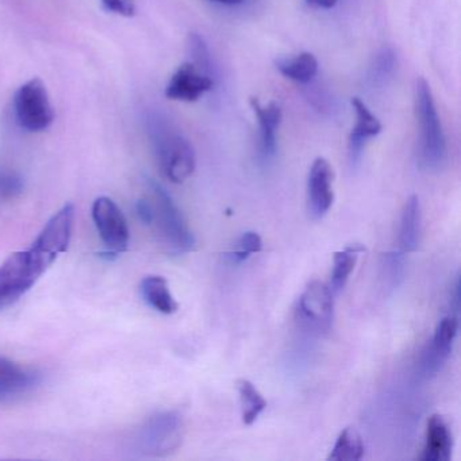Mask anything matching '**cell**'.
<instances>
[{
	"instance_id": "obj_1",
	"label": "cell",
	"mask_w": 461,
	"mask_h": 461,
	"mask_svg": "<svg viewBox=\"0 0 461 461\" xmlns=\"http://www.w3.org/2000/svg\"><path fill=\"white\" fill-rule=\"evenodd\" d=\"M414 109L420 125V164L431 171L441 168L447 160V140L430 86L423 77L415 80Z\"/></svg>"
},
{
	"instance_id": "obj_2",
	"label": "cell",
	"mask_w": 461,
	"mask_h": 461,
	"mask_svg": "<svg viewBox=\"0 0 461 461\" xmlns=\"http://www.w3.org/2000/svg\"><path fill=\"white\" fill-rule=\"evenodd\" d=\"M55 261L32 245L0 266V310L17 303Z\"/></svg>"
},
{
	"instance_id": "obj_3",
	"label": "cell",
	"mask_w": 461,
	"mask_h": 461,
	"mask_svg": "<svg viewBox=\"0 0 461 461\" xmlns=\"http://www.w3.org/2000/svg\"><path fill=\"white\" fill-rule=\"evenodd\" d=\"M149 225H155L166 247L175 255L190 252L195 247V237L177 209L171 195L158 183L150 182Z\"/></svg>"
},
{
	"instance_id": "obj_4",
	"label": "cell",
	"mask_w": 461,
	"mask_h": 461,
	"mask_svg": "<svg viewBox=\"0 0 461 461\" xmlns=\"http://www.w3.org/2000/svg\"><path fill=\"white\" fill-rule=\"evenodd\" d=\"M155 147L161 171L172 183L180 185L195 171V150L182 134L158 128L155 131Z\"/></svg>"
},
{
	"instance_id": "obj_5",
	"label": "cell",
	"mask_w": 461,
	"mask_h": 461,
	"mask_svg": "<svg viewBox=\"0 0 461 461\" xmlns=\"http://www.w3.org/2000/svg\"><path fill=\"white\" fill-rule=\"evenodd\" d=\"M15 118L21 128L28 131H47L55 120L47 86L34 77L18 88L14 96Z\"/></svg>"
},
{
	"instance_id": "obj_6",
	"label": "cell",
	"mask_w": 461,
	"mask_h": 461,
	"mask_svg": "<svg viewBox=\"0 0 461 461\" xmlns=\"http://www.w3.org/2000/svg\"><path fill=\"white\" fill-rule=\"evenodd\" d=\"M183 433L185 426L177 412H158L142 426L137 444L144 455L163 457L180 447Z\"/></svg>"
},
{
	"instance_id": "obj_7",
	"label": "cell",
	"mask_w": 461,
	"mask_h": 461,
	"mask_svg": "<svg viewBox=\"0 0 461 461\" xmlns=\"http://www.w3.org/2000/svg\"><path fill=\"white\" fill-rule=\"evenodd\" d=\"M93 218L102 241L106 245L107 255L118 256L128 249L129 233L125 215L113 199L101 196L94 202Z\"/></svg>"
},
{
	"instance_id": "obj_8",
	"label": "cell",
	"mask_w": 461,
	"mask_h": 461,
	"mask_svg": "<svg viewBox=\"0 0 461 461\" xmlns=\"http://www.w3.org/2000/svg\"><path fill=\"white\" fill-rule=\"evenodd\" d=\"M333 293L323 283L312 282L299 296L296 318L304 328L328 331L333 323Z\"/></svg>"
},
{
	"instance_id": "obj_9",
	"label": "cell",
	"mask_w": 461,
	"mask_h": 461,
	"mask_svg": "<svg viewBox=\"0 0 461 461\" xmlns=\"http://www.w3.org/2000/svg\"><path fill=\"white\" fill-rule=\"evenodd\" d=\"M75 207L68 203L61 207L33 242V247L55 261L61 253L67 252L74 231Z\"/></svg>"
},
{
	"instance_id": "obj_10",
	"label": "cell",
	"mask_w": 461,
	"mask_h": 461,
	"mask_svg": "<svg viewBox=\"0 0 461 461\" xmlns=\"http://www.w3.org/2000/svg\"><path fill=\"white\" fill-rule=\"evenodd\" d=\"M333 169L325 158L312 163L307 179V209L314 220H321L333 206Z\"/></svg>"
},
{
	"instance_id": "obj_11",
	"label": "cell",
	"mask_w": 461,
	"mask_h": 461,
	"mask_svg": "<svg viewBox=\"0 0 461 461\" xmlns=\"http://www.w3.org/2000/svg\"><path fill=\"white\" fill-rule=\"evenodd\" d=\"M458 318L450 314L442 318L434 330L430 344L426 347L420 360V369L425 376H434L441 371L452 353L453 344L457 337Z\"/></svg>"
},
{
	"instance_id": "obj_12",
	"label": "cell",
	"mask_w": 461,
	"mask_h": 461,
	"mask_svg": "<svg viewBox=\"0 0 461 461\" xmlns=\"http://www.w3.org/2000/svg\"><path fill=\"white\" fill-rule=\"evenodd\" d=\"M212 77L202 72L195 64L185 63L176 69L166 88V96L171 101L196 102L212 90Z\"/></svg>"
},
{
	"instance_id": "obj_13",
	"label": "cell",
	"mask_w": 461,
	"mask_h": 461,
	"mask_svg": "<svg viewBox=\"0 0 461 461\" xmlns=\"http://www.w3.org/2000/svg\"><path fill=\"white\" fill-rule=\"evenodd\" d=\"M40 376L31 369L0 356V401H14L31 393L39 384Z\"/></svg>"
},
{
	"instance_id": "obj_14",
	"label": "cell",
	"mask_w": 461,
	"mask_h": 461,
	"mask_svg": "<svg viewBox=\"0 0 461 461\" xmlns=\"http://www.w3.org/2000/svg\"><path fill=\"white\" fill-rule=\"evenodd\" d=\"M249 104L260 126L261 155L264 158H272L276 153L277 131L283 120L282 107L275 101L263 106L255 96L250 98Z\"/></svg>"
},
{
	"instance_id": "obj_15",
	"label": "cell",
	"mask_w": 461,
	"mask_h": 461,
	"mask_svg": "<svg viewBox=\"0 0 461 461\" xmlns=\"http://www.w3.org/2000/svg\"><path fill=\"white\" fill-rule=\"evenodd\" d=\"M353 109L356 113V123L349 136V158L353 164L360 160L361 153L368 140L379 136L382 123L372 114L366 104L360 98H353Z\"/></svg>"
},
{
	"instance_id": "obj_16",
	"label": "cell",
	"mask_w": 461,
	"mask_h": 461,
	"mask_svg": "<svg viewBox=\"0 0 461 461\" xmlns=\"http://www.w3.org/2000/svg\"><path fill=\"white\" fill-rule=\"evenodd\" d=\"M452 449V433L444 418L438 414L431 415L426 426L425 447H423L420 460L449 461Z\"/></svg>"
},
{
	"instance_id": "obj_17",
	"label": "cell",
	"mask_w": 461,
	"mask_h": 461,
	"mask_svg": "<svg viewBox=\"0 0 461 461\" xmlns=\"http://www.w3.org/2000/svg\"><path fill=\"white\" fill-rule=\"evenodd\" d=\"M420 206L418 196L412 195L404 203L399 228V252H414L420 242Z\"/></svg>"
},
{
	"instance_id": "obj_18",
	"label": "cell",
	"mask_w": 461,
	"mask_h": 461,
	"mask_svg": "<svg viewBox=\"0 0 461 461\" xmlns=\"http://www.w3.org/2000/svg\"><path fill=\"white\" fill-rule=\"evenodd\" d=\"M141 295L144 301L161 314H174L179 309L163 276H148L141 282Z\"/></svg>"
},
{
	"instance_id": "obj_19",
	"label": "cell",
	"mask_w": 461,
	"mask_h": 461,
	"mask_svg": "<svg viewBox=\"0 0 461 461\" xmlns=\"http://www.w3.org/2000/svg\"><path fill=\"white\" fill-rule=\"evenodd\" d=\"M276 68L285 79L299 85H307L317 77L318 60L312 53L303 52L294 58L279 59Z\"/></svg>"
},
{
	"instance_id": "obj_20",
	"label": "cell",
	"mask_w": 461,
	"mask_h": 461,
	"mask_svg": "<svg viewBox=\"0 0 461 461\" xmlns=\"http://www.w3.org/2000/svg\"><path fill=\"white\" fill-rule=\"evenodd\" d=\"M364 250H366V248L363 245L353 244L334 255L333 272H331L330 285H329L333 295H337L344 290L350 274H352L356 263H357L358 255L363 253Z\"/></svg>"
},
{
	"instance_id": "obj_21",
	"label": "cell",
	"mask_w": 461,
	"mask_h": 461,
	"mask_svg": "<svg viewBox=\"0 0 461 461\" xmlns=\"http://www.w3.org/2000/svg\"><path fill=\"white\" fill-rule=\"evenodd\" d=\"M237 390H239L240 401H241L242 422L245 425H253L260 417L261 412L267 409V401L249 380H239Z\"/></svg>"
},
{
	"instance_id": "obj_22",
	"label": "cell",
	"mask_w": 461,
	"mask_h": 461,
	"mask_svg": "<svg viewBox=\"0 0 461 461\" xmlns=\"http://www.w3.org/2000/svg\"><path fill=\"white\" fill-rule=\"evenodd\" d=\"M364 456V444L360 434L352 428H347L341 431L329 460L331 461H357Z\"/></svg>"
},
{
	"instance_id": "obj_23",
	"label": "cell",
	"mask_w": 461,
	"mask_h": 461,
	"mask_svg": "<svg viewBox=\"0 0 461 461\" xmlns=\"http://www.w3.org/2000/svg\"><path fill=\"white\" fill-rule=\"evenodd\" d=\"M396 66H398V58H396V53L393 52V48L380 50L375 56L371 68H369L368 77L372 85H384L393 77Z\"/></svg>"
},
{
	"instance_id": "obj_24",
	"label": "cell",
	"mask_w": 461,
	"mask_h": 461,
	"mask_svg": "<svg viewBox=\"0 0 461 461\" xmlns=\"http://www.w3.org/2000/svg\"><path fill=\"white\" fill-rule=\"evenodd\" d=\"M236 245V249L229 253V258L233 263L237 264L248 260L250 255L258 253L263 249V241L256 231H247V233L242 234Z\"/></svg>"
},
{
	"instance_id": "obj_25",
	"label": "cell",
	"mask_w": 461,
	"mask_h": 461,
	"mask_svg": "<svg viewBox=\"0 0 461 461\" xmlns=\"http://www.w3.org/2000/svg\"><path fill=\"white\" fill-rule=\"evenodd\" d=\"M188 50H190L191 63L195 64L202 72L209 75L212 68V56H210L209 48L206 42L199 34L193 33L188 37Z\"/></svg>"
},
{
	"instance_id": "obj_26",
	"label": "cell",
	"mask_w": 461,
	"mask_h": 461,
	"mask_svg": "<svg viewBox=\"0 0 461 461\" xmlns=\"http://www.w3.org/2000/svg\"><path fill=\"white\" fill-rule=\"evenodd\" d=\"M104 9L121 17L131 18L136 15L137 6L134 0H102Z\"/></svg>"
},
{
	"instance_id": "obj_27",
	"label": "cell",
	"mask_w": 461,
	"mask_h": 461,
	"mask_svg": "<svg viewBox=\"0 0 461 461\" xmlns=\"http://www.w3.org/2000/svg\"><path fill=\"white\" fill-rule=\"evenodd\" d=\"M23 183L14 175H2L0 176V195H14L21 190Z\"/></svg>"
},
{
	"instance_id": "obj_28",
	"label": "cell",
	"mask_w": 461,
	"mask_h": 461,
	"mask_svg": "<svg viewBox=\"0 0 461 461\" xmlns=\"http://www.w3.org/2000/svg\"><path fill=\"white\" fill-rule=\"evenodd\" d=\"M450 307L453 312H457L460 310V279L456 277L455 285H453L452 294H450Z\"/></svg>"
},
{
	"instance_id": "obj_29",
	"label": "cell",
	"mask_w": 461,
	"mask_h": 461,
	"mask_svg": "<svg viewBox=\"0 0 461 461\" xmlns=\"http://www.w3.org/2000/svg\"><path fill=\"white\" fill-rule=\"evenodd\" d=\"M307 6L317 10H330L336 7L339 0H306Z\"/></svg>"
},
{
	"instance_id": "obj_30",
	"label": "cell",
	"mask_w": 461,
	"mask_h": 461,
	"mask_svg": "<svg viewBox=\"0 0 461 461\" xmlns=\"http://www.w3.org/2000/svg\"><path fill=\"white\" fill-rule=\"evenodd\" d=\"M220 5H225V6H236V5L241 4L242 0H212Z\"/></svg>"
}]
</instances>
